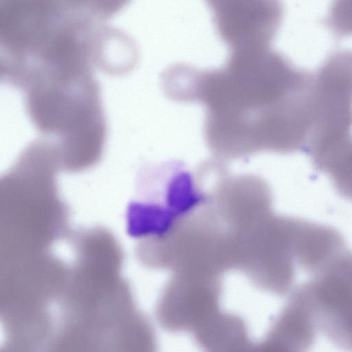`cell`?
<instances>
[{"instance_id": "cell-2", "label": "cell", "mask_w": 352, "mask_h": 352, "mask_svg": "<svg viewBox=\"0 0 352 352\" xmlns=\"http://www.w3.org/2000/svg\"><path fill=\"white\" fill-rule=\"evenodd\" d=\"M314 120L307 144L325 170L352 143V51L331 54L313 74Z\"/></svg>"}, {"instance_id": "cell-3", "label": "cell", "mask_w": 352, "mask_h": 352, "mask_svg": "<svg viewBox=\"0 0 352 352\" xmlns=\"http://www.w3.org/2000/svg\"><path fill=\"white\" fill-rule=\"evenodd\" d=\"M319 333L352 351V254L306 281Z\"/></svg>"}, {"instance_id": "cell-5", "label": "cell", "mask_w": 352, "mask_h": 352, "mask_svg": "<svg viewBox=\"0 0 352 352\" xmlns=\"http://www.w3.org/2000/svg\"><path fill=\"white\" fill-rule=\"evenodd\" d=\"M318 329L309 297L300 284L292 291L270 335L274 346L306 351L314 344Z\"/></svg>"}, {"instance_id": "cell-7", "label": "cell", "mask_w": 352, "mask_h": 352, "mask_svg": "<svg viewBox=\"0 0 352 352\" xmlns=\"http://www.w3.org/2000/svg\"><path fill=\"white\" fill-rule=\"evenodd\" d=\"M337 191L352 199V144L327 172Z\"/></svg>"}, {"instance_id": "cell-1", "label": "cell", "mask_w": 352, "mask_h": 352, "mask_svg": "<svg viewBox=\"0 0 352 352\" xmlns=\"http://www.w3.org/2000/svg\"><path fill=\"white\" fill-rule=\"evenodd\" d=\"M313 74L270 47L232 50L223 67L189 65L177 81V101L204 106V135L219 160L307 146L314 123Z\"/></svg>"}, {"instance_id": "cell-9", "label": "cell", "mask_w": 352, "mask_h": 352, "mask_svg": "<svg viewBox=\"0 0 352 352\" xmlns=\"http://www.w3.org/2000/svg\"><path fill=\"white\" fill-rule=\"evenodd\" d=\"M130 0H83L84 6L100 17H109L122 9Z\"/></svg>"}, {"instance_id": "cell-6", "label": "cell", "mask_w": 352, "mask_h": 352, "mask_svg": "<svg viewBox=\"0 0 352 352\" xmlns=\"http://www.w3.org/2000/svg\"><path fill=\"white\" fill-rule=\"evenodd\" d=\"M170 285V327L186 329L195 326L211 307L216 306L218 293L213 282L177 279Z\"/></svg>"}, {"instance_id": "cell-4", "label": "cell", "mask_w": 352, "mask_h": 352, "mask_svg": "<svg viewBox=\"0 0 352 352\" xmlns=\"http://www.w3.org/2000/svg\"><path fill=\"white\" fill-rule=\"evenodd\" d=\"M219 36L232 50L268 47L283 17L281 0H209Z\"/></svg>"}, {"instance_id": "cell-8", "label": "cell", "mask_w": 352, "mask_h": 352, "mask_svg": "<svg viewBox=\"0 0 352 352\" xmlns=\"http://www.w3.org/2000/svg\"><path fill=\"white\" fill-rule=\"evenodd\" d=\"M327 24L338 37L352 36V0H333Z\"/></svg>"}]
</instances>
